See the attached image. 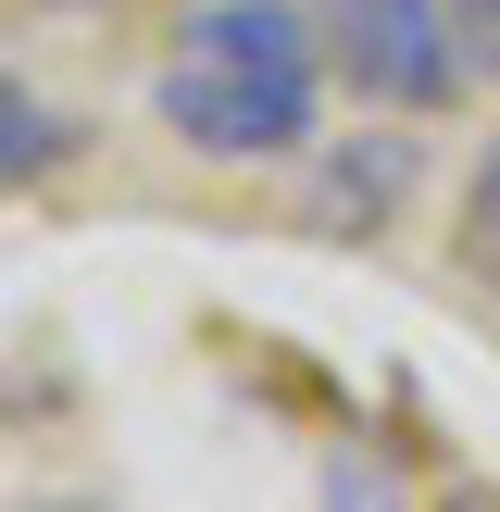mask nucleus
<instances>
[{
    "label": "nucleus",
    "mask_w": 500,
    "mask_h": 512,
    "mask_svg": "<svg viewBox=\"0 0 500 512\" xmlns=\"http://www.w3.org/2000/svg\"><path fill=\"white\" fill-rule=\"evenodd\" d=\"M325 25V75L350 100H388V113H438L463 38H450V0H313Z\"/></svg>",
    "instance_id": "obj_2"
},
{
    "label": "nucleus",
    "mask_w": 500,
    "mask_h": 512,
    "mask_svg": "<svg viewBox=\"0 0 500 512\" xmlns=\"http://www.w3.org/2000/svg\"><path fill=\"white\" fill-rule=\"evenodd\" d=\"M150 113L200 163H288L325 138V25L300 0H188Z\"/></svg>",
    "instance_id": "obj_1"
},
{
    "label": "nucleus",
    "mask_w": 500,
    "mask_h": 512,
    "mask_svg": "<svg viewBox=\"0 0 500 512\" xmlns=\"http://www.w3.org/2000/svg\"><path fill=\"white\" fill-rule=\"evenodd\" d=\"M413 188H425V150L388 138V125H375V138H350V150H325V225H350V238H375Z\"/></svg>",
    "instance_id": "obj_3"
},
{
    "label": "nucleus",
    "mask_w": 500,
    "mask_h": 512,
    "mask_svg": "<svg viewBox=\"0 0 500 512\" xmlns=\"http://www.w3.org/2000/svg\"><path fill=\"white\" fill-rule=\"evenodd\" d=\"M463 263L500 288V138L475 150V175H463Z\"/></svg>",
    "instance_id": "obj_5"
},
{
    "label": "nucleus",
    "mask_w": 500,
    "mask_h": 512,
    "mask_svg": "<svg viewBox=\"0 0 500 512\" xmlns=\"http://www.w3.org/2000/svg\"><path fill=\"white\" fill-rule=\"evenodd\" d=\"M63 163H75V125L50 113L25 75H0V188H50Z\"/></svg>",
    "instance_id": "obj_4"
},
{
    "label": "nucleus",
    "mask_w": 500,
    "mask_h": 512,
    "mask_svg": "<svg viewBox=\"0 0 500 512\" xmlns=\"http://www.w3.org/2000/svg\"><path fill=\"white\" fill-rule=\"evenodd\" d=\"M450 38H463L475 75H500V0H450Z\"/></svg>",
    "instance_id": "obj_6"
}]
</instances>
